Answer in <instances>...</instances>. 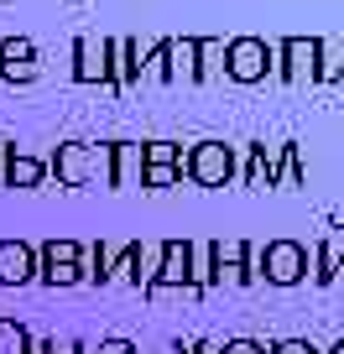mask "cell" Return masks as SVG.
Masks as SVG:
<instances>
[{
  "instance_id": "cell-1",
  "label": "cell",
  "mask_w": 344,
  "mask_h": 354,
  "mask_svg": "<svg viewBox=\"0 0 344 354\" xmlns=\"http://www.w3.org/2000/svg\"><path fill=\"white\" fill-rule=\"evenodd\" d=\"M47 172L63 188H110V141H63L47 156Z\"/></svg>"
},
{
  "instance_id": "cell-2",
  "label": "cell",
  "mask_w": 344,
  "mask_h": 354,
  "mask_svg": "<svg viewBox=\"0 0 344 354\" xmlns=\"http://www.w3.org/2000/svg\"><path fill=\"white\" fill-rule=\"evenodd\" d=\"M167 292H183L188 302H199V292H193V240L183 234V240H162L156 245V271L152 281H146V297H167Z\"/></svg>"
},
{
  "instance_id": "cell-3",
  "label": "cell",
  "mask_w": 344,
  "mask_h": 354,
  "mask_svg": "<svg viewBox=\"0 0 344 354\" xmlns=\"http://www.w3.org/2000/svg\"><path fill=\"white\" fill-rule=\"evenodd\" d=\"M255 277L271 287H298L308 277V245L302 240H266L255 250Z\"/></svg>"
},
{
  "instance_id": "cell-4",
  "label": "cell",
  "mask_w": 344,
  "mask_h": 354,
  "mask_svg": "<svg viewBox=\"0 0 344 354\" xmlns=\"http://www.w3.org/2000/svg\"><path fill=\"white\" fill-rule=\"evenodd\" d=\"M183 177L199 188H230L235 177V146L230 141H199L193 151H183Z\"/></svg>"
},
{
  "instance_id": "cell-5",
  "label": "cell",
  "mask_w": 344,
  "mask_h": 354,
  "mask_svg": "<svg viewBox=\"0 0 344 354\" xmlns=\"http://www.w3.org/2000/svg\"><path fill=\"white\" fill-rule=\"evenodd\" d=\"M271 63H277V47L266 37H230L224 42V73L235 84H261L271 73Z\"/></svg>"
},
{
  "instance_id": "cell-6",
  "label": "cell",
  "mask_w": 344,
  "mask_h": 354,
  "mask_svg": "<svg viewBox=\"0 0 344 354\" xmlns=\"http://www.w3.org/2000/svg\"><path fill=\"white\" fill-rule=\"evenodd\" d=\"M271 73L287 84H318V37H282Z\"/></svg>"
},
{
  "instance_id": "cell-7",
  "label": "cell",
  "mask_w": 344,
  "mask_h": 354,
  "mask_svg": "<svg viewBox=\"0 0 344 354\" xmlns=\"http://www.w3.org/2000/svg\"><path fill=\"white\" fill-rule=\"evenodd\" d=\"M105 68H110V94H131L136 84H141V42H131V37H110L105 42Z\"/></svg>"
},
{
  "instance_id": "cell-8",
  "label": "cell",
  "mask_w": 344,
  "mask_h": 354,
  "mask_svg": "<svg viewBox=\"0 0 344 354\" xmlns=\"http://www.w3.org/2000/svg\"><path fill=\"white\" fill-rule=\"evenodd\" d=\"M37 73H42V68H37L32 37H0V78L26 88V84H37Z\"/></svg>"
},
{
  "instance_id": "cell-9",
  "label": "cell",
  "mask_w": 344,
  "mask_h": 354,
  "mask_svg": "<svg viewBox=\"0 0 344 354\" xmlns=\"http://www.w3.org/2000/svg\"><path fill=\"white\" fill-rule=\"evenodd\" d=\"M37 281V245L0 240V287H26Z\"/></svg>"
},
{
  "instance_id": "cell-10",
  "label": "cell",
  "mask_w": 344,
  "mask_h": 354,
  "mask_svg": "<svg viewBox=\"0 0 344 354\" xmlns=\"http://www.w3.org/2000/svg\"><path fill=\"white\" fill-rule=\"evenodd\" d=\"M73 84H110L105 42H94V37H78L73 42Z\"/></svg>"
},
{
  "instance_id": "cell-11",
  "label": "cell",
  "mask_w": 344,
  "mask_h": 354,
  "mask_svg": "<svg viewBox=\"0 0 344 354\" xmlns=\"http://www.w3.org/2000/svg\"><path fill=\"white\" fill-rule=\"evenodd\" d=\"M167 63H172V84H199V37H167Z\"/></svg>"
},
{
  "instance_id": "cell-12",
  "label": "cell",
  "mask_w": 344,
  "mask_h": 354,
  "mask_svg": "<svg viewBox=\"0 0 344 354\" xmlns=\"http://www.w3.org/2000/svg\"><path fill=\"white\" fill-rule=\"evenodd\" d=\"M136 177H141V146L110 141V188H131Z\"/></svg>"
},
{
  "instance_id": "cell-13",
  "label": "cell",
  "mask_w": 344,
  "mask_h": 354,
  "mask_svg": "<svg viewBox=\"0 0 344 354\" xmlns=\"http://www.w3.org/2000/svg\"><path fill=\"white\" fill-rule=\"evenodd\" d=\"M42 183H47V162L11 146V162H6V188H42Z\"/></svg>"
},
{
  "instance_id": "cell-14",
  "label": "cell",
  "mask_w": 344,
  "mask_h": 354,
  "mask_svg": "<svg viewBox=\"0 0 344 354\" xmlns=\"http://www.w3.org/2000/svg\"><path fill=\"white\" fill-rule=\"evenodd\" d=\"M224 73V42L219 37H199V84H214Z\"/></svg>"
},
{
  "instance_id": "cell-15",
  "label": "cell",
  "mask_w": 344,
  "mask_h": 354,
  "mask_svg": "<svg viewBox=\"0 0 344 354\" xmlns=\"http://www.w3.org/2000/svg\"><path fill=\"white\" fill-rule=\"evenodd\" d=\"M339 78H344V37L339 42L318 37V84H339Z\"/></svg>"
},
{
  "instance_id": "cell-16",
  "label": "cell",
  "mask_w": 344,
  "mask_h": 354,
  "mask_svg": "<svg viewBox=\"0 0 344 354\" xmlns=\"http://www.w3.org/2000/svg\"><path fill=\"white\" fill-rule=\"evenodd\" d=\"M84 255V245L68 240V234H53V240L37 245V266H57V261H78Z\"/></svg>"
},
{
  "instance_id": "cell-17",
  "label": "cell",
  "mask_w": 344,
  "mask_h": 354,
  "mask_svg": "<svg viewBox=\"0 0 344 354\" xmlns=\"http://www.w3.org/2000/svg\"><path fill=\"white\" fill-rule=\"evenodd\" d=\"M141 167H183L178 141H141Z\"/></svg>"
},
{
  "instance_id": "cell-18",
  "label": "cell",
  "mask_w": 344,
  "mask_h": 354,
  "mask_svg": "<svg viewBox=\"0 0 344 354\" xmlns=\"http://www.w3.org/2000/svg\"><path fill=\"white\" fill-rule=\"evenodd\" d=\"M37 281H47V287H78L84 281V271H78V261H57V266H37Z\"/></svg>"
},
{
  "instance_id": "cell-19",
  "label": "cell",
  "mask_w": 344,
  "mask_h": 354,
  "mask_svg": "<svg viewBox=\"0 0 344 354\" xmlns=\"http://www.w3.org/2000/svg\"><path fill=\"white\" fill-rule=\"evenodd\" d=\"M0 354H32V333H26V323L0 318Z\"/></svg>"
},
{
  "instance_id": "cell-20",
  "label": "cell",
  "mask_w": 344,
  "mask_h": 354,
  "mask_svg": "<svg viewBox=\"0 0 344 354\" xmlns=\"http://www.w3.org/2000/svg\"><path fill=\"white\" fill-rule=\"evenodd\" d=\"M209 287H219V281H214V255H209V240L203 245H193V292H209Z\"/></svg>"
},
{
  "instance_id": "cell-21",
  "label": "cell",
  "mask_w": 344,
  "mask_h": 354,
  "mask_svg": "<svg viewBox=\"0 0 344 354\" xmlns=\"http://www.w3.org/2000/svg\"><path fill=\"white\" fill-rule=\"evenodd\" d=\"M308 266H313V281H318V287H334V245L329 240H318L308 250Z\"/></svg>"
},
{
  "instance_id": "cell-22",
  "label": "cell",
  "mask_w": 344,
  "mask_h": 354,
  "mask_svg": "<svg viewBox=\"0 0 344 354\" xmlns=\"http://www.w3.org/2000/svg\"><path fill=\"white\" fill-rule=\"evenodd\" d=\"M136 183L167 193V188H178V183H183V167H141V177H136Z\"/></svg>"
},
{
  "instance_id": "cell-23",
  "label": "cell",
  "mask_w": 344,
  "mask_h": 354,
  "mask_svg": "<svg viewBox=\"0 0 344 354\" xmlns=\"http://www.w3.org/2000/svg\"><path fill=\"white\" fill-rule=\"evenodd\" d=\"M32 354H84V344H57V339L37 344V339H32Z\"/></svg>"
},
{
  "instance_id": "cell-24",
  "label": "cell",
  "mask_w": 344,
  "mask_h": 354,
  "mask_svg": "<svg viewBox=\"0 0 344 354\" xmlns=\"http://www.w3.org/2000/svg\"><path fill=\"white\" fill-rule=\"evenodd\" d=\"M219 354H271V349H266V344H255V339H230Z\"/></svg>"
},
{
  "instance_id": "cell-25",
  "label": "cell",
  "mask_w": 344,
  "mask_h": 354,
  "mask_svg": "<svg viewBox=\"0 0 344 354\" xmlns=\"http://www.w3.org/2000/svg\"><path fill=\"white\" fill-rule=\"evenodd\" d=\"M271 354H318L308 339H282V344H271Z\"/></svg>"
},
{
  "instance_id": "cell-26",
  "label": "cell",
  "mask_w": 344,
  "mask_h": 354,
  "mask_svg": "<svg viewBox=\"0 0 344 354\" xmlns=\"http://www.w3.org/2000/svg\"><path fill=\"white\" fill-rule=\"evenodd\" d=\"M94 354H136V344L131 339H100V349Z\"/></svg>"
},
{
  "instance_id": "cell-27",
  "label": "cell",
  "mask_w": 344,
  "mask_h": 354,
  "mask_svg": "<svg viewBox=\"0 0 344 354\" xmlns=\"http://www.w3.org/2000/svg\"><path fill=\"white\" fill-rule=\"evenodd\" d=\"M188 354H219V344H209V339H199V344H193V349Z\"/></svg>"
},
{
  "instance_id": "cell-28",
  "label": "cell",
  "mask_w": 344,
  "mask_h": 354,
  "mask_svg": "<svg viewBox=\"0 0 344 354\" xmlns=\"http://www.w3.org/2000/svg\"><path fill=\"white\" fill-rule=\"evenodd\" d=\"M344 277V250H334V281Z\"/></svg>"
},
{
  "instance_id": "cell-29",
  "label": "cell",
  "mask_w": 344,
  "mask_h": 354,
  "mask_svg": "<svg viewBox=\"0 0 344 354\" xmlns=\"http://www.w3.org/2000/svg\"><path fill=\"white\" fill-rule=\"evenodd\" d=\"M329 354H344V339H339V344H334V349H329Z\"/></svg>"
}]
</instances>
